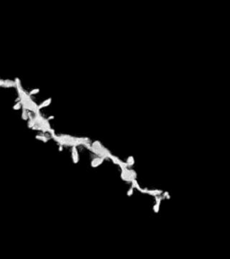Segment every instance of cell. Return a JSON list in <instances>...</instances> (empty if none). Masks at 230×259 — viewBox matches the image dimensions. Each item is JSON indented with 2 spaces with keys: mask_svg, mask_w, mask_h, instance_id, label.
<instances>
[{
  "mask_svg": "<svg viewBox=\"0 0 230 259\" xmlns=\"http://www.w3.org/2000/svg\"><path fill=\"white\" fill-rule=\"evenodd\" d=\"M50 104H51V98H48V99H46V100H44L40 105H38V109L41 111V109L48 107Z\"/></svg>",
  "mask_w": 230,
  "mask_h": 259,
  "instance_id": "4",
  "label": "cell"
},
{
  "mask_svg": "<svg viewBox=\"0 0 230 259\" xmlns=\"http://www.w3.org/2000/svg\"><path fill=\"white\" fill-rule=\"evenodd\" d=\"M54 118H55V117H54V116H53V115H51V116H49V117H48V121H49V122H50V120H53V119H54Z\"/></svg>",
  "mask_w": 230,
  "mask_h": 259,
  "instance_id": "10",
  "label": "cell"
},
{
  "mask_svg": "<svg viewBox=\"0 0 230 259\" xmlns=\"http://www.w3.org/2000/svg\"><path fill=\"white\" fill-rule=\"evenodd\" d=\"M159 211H160V205H158V204H154V206H153V212L156 213H158L159 212Z\"/></svg>",
  "mask_w": 230,
  "mask_h": 259,
  "instance_id": "7",
  "label": "cell"
},
{
  "mask_svg": "<svg viewBox=\"0 0 230 259\" xmlns=\"http://www.w3.org/2000/svg\"><path fill=\"white\" fill-rule=\"evenodd\" d=\"M120 178L123 180V181L127 182V183H130V178L129 175L126 173L124 170H121V173H120Z\"/></svg>",
  "mask_w": 230,
  "mask_h": 259,
  "instance_id": "6",
  "label": "cell"
},
{
  "mask_svg": "<svg viewBox=\"0 0 230 259\" xmlns=\"http://www.w3.org/2000/svg\"><path fill=\"white\" fill-rule=\"evenodd\" d=\"M58 150L59 151L63 150V146L62 145H59V144H58Z\"/></svg>",
  "mask_w": 230,
  "mask_h": 259,
  "instance_id": "11",
  "label": "cell"
},
{
  "mask_svg": "<svg viewBox=\"0 0 230 259\" xmlns=\"http://www.w3.org/2000/svg\"><path fill=\"white\" fill-rule=\"evenodd\" d=\"M163 190H148L146 188V191H145V193L146 194H148V195H151V196H157V195H162L163 193Z\"/></svg>",
  "mask_w": 230,
  "mask_h": 259,
  "instance_id": "3",
  "label": "cell"
},
{
  "mask_svg": "<svg viewBox=\"0 0 230 259\" xmlns=\"http://www.w3.org/2000/svg\"><path fill=\"white\" fill-rule=\"evenodd\" d=\"M162 195H163V198H165V199H167V200H169L171 197H170V194H169V192H167V191H164L162 193Z\"/></svg>",
  "mask_w": 230,
  "mask_h": 259,
  "instance_id": "9",
  "label": "cell"
},
{
  "mask_svg": "<svg viewBox=\"0 0 230 259\" xmlns=\"http://www.w3.org/2000/svg\"><path fill=\"white\" fill-rule=\"evenodd\" d=\"M104 160L105 159L104 157H95V158H94L93 160L91 161V166H92L93 168H96V167H98L99 166H101V165L104 163Z\"/></svg>",
  "mask_w": 230,
  "mask_h": 259,
  "instance_id": "1",
  "label": "cell"
},
{
  "mask_svg": "<svg viewBox=\"0 0 230 259\" xmlns=\"http://www.w3.org/2000/svg\"><path fill=\"white\" fill-rule=\"evenodd\" d=\"M71 157H72V161L74 164H77L79 162V154L77 147H72V152H71Z\"/></svg>",
  "mask_w": 230,
  "mask_h": 259,
  "instance_id": "2",
  "label": "cell"
},
{
  "mask_svg": "<svg viewBox=\"0 0 230 259\" xmlns=\"http://www.w3.org/2000/svg\"><path fill=\"white\" fill-rule=\"evenodd\" d=\"M133 192H134V188L131 186L130 187V189L128 190V192H127V196L128 197H130L133 195Z\"/></svg>",
  "mask_w": 230,
  "mask_h": 259,
  "instance_id": "8",
  "label": "cell"
},
{
  "mask_svg": "<svg viewBox=\"0 0 230 259\" xmlns=\"http://www.w3.org/2000/svg\"><path fill=\"white\" fill-rule=\"evenodd\" d=\"M126 164H127L128 167H131V166H134L135 165V158H134V157L133 156L128 157V158L126 160Z\"/></svg>",
  "mask_w": 230,
  "mask_h": 259,
  "instance_id": "5",
  "label": "cell"
}]
</instances>
